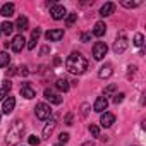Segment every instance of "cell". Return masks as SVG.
<instances>
[{
    "mask_svg": "<svg viewBox=\"0 0 146 146\" xmlns=\"http://www.w3.org/2000/svg\"><path fill=\"white\" fill-rule=\"evenodd\" d=\"M65 69L70 72V74H83V72L88 69V60L79 53V52H72L67 60H65Z\"/></svg>",
    "mask_w": 146,
    "mask_h": 146,
    "instance_id": "obj_1",
    "label": "cell"
},
{
    "mask_svg": "<svg viewBox=\"0 0 146 146\" xmlns=\"http://www.w3.org/2000/svg\"><path fill=\"white\" fill-rule=\"evenodd\" d=\"M23 136H24V124H23V120H14L11 124L9 131H7L5 143L9 146H16V144H19V141L23 139Z\"/></svg>",
    "mask_w": 146,
    "mask_h": 146,
    "instance_id": "obj_2",
    "label": "cell"
},
{
    "mask_svg": "<svg viewBox=\"0 0 146 146\" xmlns=\"http://www.w3.org/2000/svg\"><path fill=\"white\" fill-rule=\"evenodd\" d=\"M107 52H108V46H107L105 41H96V43L93 45V57H95V60L105 58Z\"/></svg>",
    "mask_w": 146,
    "mask_h": 146,
    "instance_id": "obj_3",
    "label": "cell"
},
{
    "mask_svg": "<svg viewBox=\"0 0 146 146\" xmlns=\"http://www.w3.org/2000/svg\"><path fill=\"white\" fill-rule=\"evenodd\" d=\"M35 112H36V117H38L40 120H46V119L52 117V108H50V105H46V103H38L36 108H35Z\"/></svg>",
    "mask_w": 146,
    "mask_h": 146,
    "instance_id": "obj_4",
    "label": "cell"
},
{
    "mask_svg": "<svg viewBox=\"0 0 146 146\" xmlns=\"http://www.w3.org/2000/svg\"><path fill=\"white\" fill-rule=\"evenodd\" d=\"M125 48H127V38H125L124 33H120L119 38H117V41L113 43V52H115L117 55H120V53L125 52Z\"/></svg>",
    "mask_w": 146,
    "mask_h": 146,
    "instance_id": "obj_5",
    "label": "cell"
},
{
    "mask_svg": "<svg viewBox=\"0 0 146 146\" xmlns=\"http://www.w3.org/2000/svg\"><path fill=\"white\" fill-rule=\"evenodd\" d=\"M50 14H52V17H53L55 21H60V19H64V17L67 16V11H65V7H64V5L55 4V5L50 9Z\"/></svg>",
    "mask_w": 146,
    "mask_h": 146,
    "instance_id": "obj_6",
    "label": "cell"
},
{
    "mask_svg": "<svg viewBox=\"0 0 146 146\" xmlns=\"http://www.w3.org/2000/svg\"><path fill=\"white\" fill-rule=\"evenodd\" d=\"M9 45H11V48H12L16 53H19V52L24 48V45H26V40H24V36H23V35H16Z\"/></svg>",
    "mask_w": 146,
    "mask_h": 146,
    "instance_id": "obj_7",
    "label": "cell"
},
{
    "mask_svg": "<svg viewBox=\"0 0 146 146\" xmlns=\"http://www.w3.org/2000/svg\"><path fill=\"white\" fill-rule=\"evenodd\" d=\"M107 107H108V100H107L105 96H98V98L95 100V103H93V110L98 112V113H103V112L107 110Z\"/></svg>",
    "mask_w": 146,
    "mask_h": 146,
    "instance_id": "obj_8",
    "label": "cell"
},
{
    "mask_svg": "<svg viewBox=\"0 0 146 146\" xmlns=\"http://www.w3.org/2000/svg\"><path fill=\"white\" fill-rule=\"evenodd\" d=\"M45 38L48 41H60L64 38V29H50L45 33Z\"/></svg>",
    "mask_w": 146,
    "mask_h": 146,
    "instance_id": "obj_9",
    "label": "cell"
},
{
    "mask_svg": "<svg viewBox=\"0 0 146 146\" xmlns=\"http://www.w3.org/2000/svg\"><path fill=\"white\" fill-rule=\"evenodd\" d=\"M14 107H16V98L14 96H7L5 100H4V107H2V113H5V115H9L12 110H14Z\"/></svg>",
    "mask_w": 146,
    "mask_h": 146,
    "instance_id": "obj_10",
    "label": "cell"
},
{
    "mask_svg": "<svg viewBox=\"0 0 146 146\" xmlns=\"http://www.w3.org/2000/svg\"><path fill=\"white\" fill-rule=\"evenodd\" d=\"M21 96H24L26 100H31V98L36 96V91L29 86V83H24V84L21 86Z\"/></svg>",
    "mask_w": 146,
    "mask_h": 146,
    "instance_id": "obj_11",
    "label": "cell"
},
{
    "mask_svg": "<svg viewBox=\"0 0 146 146\" xmlns=\"http://www.w3.org/2000/svg\"><path fill=\"white\" fill-rule=\"evenodd\" d=\"M113 122H115V115H113V113H110V112L102 113V117H100V124H102L103 127H110Z\"/></svg>",
    "mask_w": 146,
    "mask_h": 146,
    "instance_id": "obj_12",
    "label": "cell"
},
{
    "mask_svg": "<svg viewBox=\"0 0 146 146\" xmlns=\"http://www.w3.org/2000/svg\"><path fill=\"white\" fill-rule=\"evenodd\" d=\"M112 74H113V70H112V65H110V64L102 65L100 70H98V78H100V79H108Z\"/></svg>",
    "mask_w": 146,
    "mask_h": 146,
    "instance_id": "obj_13",
    "label": "cell"
},
{
    "mask_svg": "<svg viewBox=\"0 0 146 146\" xmlns=\"http://www.w3.org/2000/svg\"><path fill=\"white\" fill-rule=\"evenodd\" d=\"M45 98H46L50 103H53V105H60V103H62V96H58V95L53 93L52 90H45Z\"/></svg>",
    "mask_w": 146,
    "mask_h": 146,
    "instance_id": "obj_14",
    "label": "cell"
},
{
    "mask_svg": "<svg viewBox=\"0 0 146 146\" xmlns=\"http://www.w3.org/2000/svg\"><path fill=\"white\" fill-rule=\"evenodd\" d=\"M55 127H57V120H55V119H50V122L43 127V137L48 139V137L52 136V132L55 131Z\"/></svg>",
    "mask_w": 146,
    "mask_h": 146,
    "instance_id": "obj_15",
    "label": "cell"
},
{
    "mask_svg": "<svg viewBox=\"0 0 146 146\" xmlns=\"http://www.w3.org/2000/svg\"><path fill=\"white\" fill-rule=\"evenodd\" d=\"M14 11H16V7H14V4H4L2 5V9H0V16H4V17H11V16H14Z\"/></svg>",
    "mask_w": 146,
    "mask_h": 146,
    "instance_id": "obj_16",
    "label": "cell"
},
{
    "mask_svg": "<svg viewBox=\"0 0 146 146\" xmlns=\"http://www.w3.org/2000/svg\"><path fill=\"white\" fill-rule=\"evenodd\" d=\"M113 11H115V4H113V2H107V4L100 9V16H103V17L112 16V14H113Z\"/></svg>",
    "mask_w": 146,
    "mask_h": 146,
    "instance_id": "obj_17",
    "label": "cell"
},
{
    "mask_svg": "<svg viewBox=\"0 0 146 146\" xmlns=\"http://www.w3.org/2000/svg\"><path fill=\"white\" fill-rule=\"evenodd\" d=\"M40 36H41V29H40V28L33 29L31 38H29V41H28V48H29V50H33V48H35V45H36V41H38V38H40Z\"/></svg>",
    "mask_w": 146,
    "mask_h": 146,
    "instance_id": "obj_18",
    "label": "cell"
},
{
    "mask_svg": "<svg viewBox=\"0 0 146 146\" xmlns=\"http://www.w3.org/2000/svg\"><path fill=\"white\" fill-rule=\"evenodd\" d=\"M105 33H107V26H105V23L98 21V23L95 24V28H93V35H95V36H98V38H102Z\"/></svg>",
    "mask_w": 146,
    "mask_h": 146,
    "instance_id": "obj_19",
    "label": "cell"
},
{
    "mask_svg": "<svg viewBox=\"0 0 146 146\" xmlns=\"http://www.w3.org/2000/svg\"><path fill=\"white\" fill-rule=\"evenodd\" d=\"M28 26H29V23H28V17H24V16L17 17V21H16V24H14V28L19 29V31H26Z\"/></svg>",
    "mask_w": 146,
    "mask_h": 146,
    "instance_id": "obj_20",
    "label": "cell"
},
{
    "mask_svg": "<svg viewBox=\"0 0 146 146\" xmlns=\"http://www.w3.org/2000/svg\"><path fill=\"white\" fill-rule=\"evenodd\" d=\"M14 24L11 21H4L2 24H0V33H4V35H12L14 33Z\"/></svg>",
    "mask_w": 146,
    "mask_h": 146,
    "instance_id": "obj_21",
    "label": "cell"
},
{
    "mask_svg": "<svg viewBox=\"0 0 146 146\" xmlns=\"http://www.w3.org/2000/svg\"><path fill=\"white\" fill-rule=\"evenodd\" d=\"M11 88H12L11 81H4V86L0 88V102H4V100L9 96V91H11Z\"/></svg>",
    "mask_w": 146,
    "mask_h": 146,
    "instance_id": "obj_22",
    "label": "cell"
},
{
    "mask_svg": "<svg viewBox=\"0 0 146 146\" xmlns=\"http://www.w3.org/2000/svg\"><path fill=\"white\" fill-rule=\"evenodd\" d=\"M55 88L58 90V91H69V81L67 79H64V78H60V79H57V83H55Z\"/></svg>",
    "mask_w": 146,
    "mask_h": 146,
    "instance_id": "obj_23",
    "label": "cell"
},
{
    "mask_svg": "<svg viewBox=\"0 0 146 146\" xmlns=\"http://www.w3.org/2000/svg\"><path fill=\"white\" fill-rule=\"evenodd\" d=\"M11 64V55L7 52H0V67H7Z\"/></svg>",
    "mask_w": 146,
    "mask_h": 146,
    "instance_id": "obj_24",
    "label": "cell"
},
{
    "mask_svg": "<svg viewBox=\"0 0 146 146\" xmlns=\"http://www.w3.org/2000/svg\"><path fill=\"white\" fill-rule=\"evenodd\" d=\"M115 90H117L115 84H108V86L105 88V98H107V96H112V95L115 93Z\"/></svg>",
    "mask_w": 146,
    "mask_h": 146,
    "instance_id": "obj_25",
    "label": "cell"
},
{
    "mask_svg": "<svg viewBox=\"0 0 146 146\" xmlns=\"http://www.w3.org/2000/svg\"><path fill=\"white\" fill-rule=\"evenodd\" d=\"M90 132H91L93 137H100V127H98V125L91 124V125H90Z\"/></svg>",
    "mask_w": 146,
    "mask_h": 146,
    "instance_id": "obj_26",
    "label": "cell"
},
{
    "mask_svg": "<svg viewBox=\"0 0 146 146\" xmlns=\"http://www.w3.org/2000/svg\"><path fill=\"white\" fill-rule=\"evenodd\" d=\"M141 2H131V0H124L122 2V7H125V9H132V7H137Z\"/></svg>",
    "mask_w": 146,
    "mask_h": 146,
    "instance_id": "obj_27",
    "label": "cell"
},
{
    "mask_svg": "<svg viewBox=\"0 0 146 146\" xmlns=\"http://www.w3.org/2000/svg\"><path fill=\"white\" fill-rule=\"evenodd\" d=\"M76 19H78V14H76V12L69 14V16H67V21H65V23H67V26H72V24L76 23Z\"/></svg>",
    "mask_w": 146,
    "mask_h": 146,
    "instance_id": "obj_28",
    "label": "cell"
},
{
    "mask_svg": "<svg viewBox=\"0 0 146 146\" xmlns=\"http://www.w3.org/2000/svg\"><path fill=\"white\" fill-rule=\"evenodd\" d=\"M143 43H144V38H143L141 33H137V35L134 36V45H136V46H143Z\"/></svg>",
    "mask_w": 146,
    "mask_h": 146,
    "instance_id": "obj_29",
    "label": "cell"
},
{
    "mask_svg": "<svg viewBox=\"0 0 146 146\" xmlns=\"http://www.w3.org/2000/svg\"><path fill=\"white\" fill-rule=\"evenodd\" d=\"M40 141H41V139H40L38 136H29V137H28V143H29L31 146H38Z\"/></svg>",
    "mask_w": 146,
    "mask_h": 146,
    "instance_id": "obj_30",
    "label": "cell"
},
{
    "mask_svg": "<svg viewBox=\"0 0 146 146\" xmlns=\"http://www.w3.org/2000/svg\"><path fill=\"white\" fill-rule=\"evenodd\" d=\"M69 137H70V136H69L67 132H60V136H58V141H60V144H65V143L69 141Z\"/></svg>",
    "mask_w": 146,
    "mask_h": 146,
    "instance_id": "obj_31",
    "label": "cell"
},
{
    "mask_svg": "<svg viewBox=\"0 0 146 146\" xmlns=\"http://www.w3.org/2000/svg\"><path fill=\"white\" fill-rule=\"evenodd\" d=\"M124 96H125L124 93H119V95H115V96H113V103H115V105L122 103V102H124Z\"/></svg>",
    "mask_w": 146,
    "mask_h": 146,
    "instance_id": "obj_32",
    "label": "cell"
},
{
    "mask_svg": "<svg viewBox=\"0 0 146 146\" xmlns=\"http://www.w3.org/2000/svg\"><path fill=\"white\" fill-rule=\"evenodd\" d=\"M90 40H91V33H83V35H81V41L88 43Z\"/></svg>",
    "mask_w": 146,
    "mask_h": 146,
    "instance_id": "obj_33",
    "label": "cell"
},
{
    "mask_svg": "<svg viewBox=\"0 0 146 146\" xmlns=\"http://www.w3.org/2000/svg\"><path fill=\"white\" fill-rule=\"evenodd\" d=\"M72 120H74V115H72V113H67V115H65V124H67V125H72Z\"/></svg>",
    "mask_w": 146,
    "mask_h": 146,
    "instance_id": "obj_34",
    "label": "cell"
},
{
    "mask_svg": "<svg viewBox=\"0 0 146 146\" xmlns=\"http://www.w3.org/2000/svg\"><path fill=\"white\" fill-rule=\"evenodd\" d=\"M19 72H21L23 76H28V72H29V70H28V67H21V70H19Z\"/></svg>",
    "mask_w": 146,
    "mask_h": 146,
    "instance_id": "obj_35",
    "label": "cell"
},
{
    "mask_svg": "<svg viewBox=\"0 0 146 146\" xmlns=\"http://www.w3.org/2000/svg\"><path fill=\"white\" fill-rule=\"evenodd\" d=\"M7 74H11V76L16 74V67H11V70H7Z\"/></svg>",
    "mask_w": 146,
    "mask_h": 146,
    "instance_id": "obj_36",
    "label": "cell"
},
{
    "mask_svg": "<svg viewBox=\"0 0 146 146\" xmlns=\"http://www.w3.org/2000/svg\"><path fill=\"white\" fill-rule=\"evenodd\" d=\"M46 52H48V46H43V48H41V55H45Z\"/></svg>",
    "mask_w": 146,
    "mask_h": 146,
    "instance_id": "obj_37",
    "label": "cell"
},
{
    "mask_svg": "<svg viewBox=\"0 0 146 146\" xmlns=\"http://www.w3.org/2000/svg\"><path fill=\"white\" fill-rule=\"evenodd\" d=\"M81 146H95V144H93V143H91V141H88V143H83V144H81Z\"/></svg>",
    "mask_w": 146,
    "mask_h": 146,
    "instance_id": "obj_38",
    "label": "cell"
},
{
    "mask_svg": "<svg viewBox=\"0 0 146 146\" xmlns=\"http://www.w3.org/2000/svg\"><path fill=\"white\" fill-rule=\"evenodd\" d=\"M0 120H2V110H0Z\"/></svg>",
    "mask_w": 146,
    "mask_h": 146,
    "instance_id": "obj_39",
    "label": "cell"
},
{
    "mask_svg": "<svg viewBox=\"0 0 146 146\" xmlns=\"http://www.w3.org/2000/svg\"><path fill=\"white\" fill-rule=\"evenodd\" d=\"M55 146H62V144H55Z\"/></svg>",
    "mask_w": 146,
    "mask_h": 146,
    "instance_id": "obj_40",
    "label": "cell"
}]
</instances>
